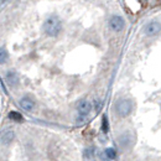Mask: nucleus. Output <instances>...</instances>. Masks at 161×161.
<instances>
[{
    "mask_svg": "<svg viewBox=\"0 0 161 161\" xmlns=\"http://www.w3.org/2000/svg\"><path fill=\"white\" fill-rule=\"evenodd\" d=\"M119 141H120L121 146L128 147V146H130V145L133 144V136H131L129 133H124V134L120 136Z\"/></svg>",
    "mask_w": 161,
    "mask_h": 161,
    "instance_id": "nucleus-5",
    "label": "nucleus"
},
{
    "mask_svg": "<svg viewBox=\"0 0 161 161\" xmlns=\"http://www.w3.org/2000/svg\"><path fill=\"white\" fill-rule=\"evenodd\" d=\"M114 108H115L117 114H118L120 118H126L128 115H130V113H131V110H133V103H131L130 99L121 98L119 101H117Z\"/></svg>",
    "mask_w": 161,
    "mask_h": 161,
    "instance_id": "nucleus-2",
    "label": "nucleus"
},
{
    "mask_svg": "<svg viewBox=\"0 0 161 161\" xmlns=\"http://www.w3.org/2000/svg\"><path fill=\"white\" fill-rule=\"evenodd\" d=\"M41 29H42V32L46 36L55 39L61 34V31L63 29V24H62V20L60 19L58 15L52 14L48 18L45 19V21L42 22Z\"/></svg>",
    "mask_w": 161,
    "mask_h": 161,
    "instance_id": "nucleus-1",
    "label": "nucleus"
},
{
    "mask_svg": "<svg viewBox=\"0 0 161 161\" xmlns=\"http://www.w3.org/2000/svg\"><path fill=\"white\" fill-rule=\"evenodd\" d=\"M3 1H5V0H0V3H3Z\"/></svg>",
    "mask_w": 161,
    "mask_h": 161,
    "instance_id": "nucleus-9",
    "label": "nucleus"
},
{
    "mask_svg": "<svg viewBox=\"0 0 161 161\" xmlns=\"http://www.w3.org/2000/svg\"><path fill=\"white\" fill-rule=\"evenodd\" d=\"M102 128H103V131H108V129H109V124H108V119H107V117H103V124H102Z\"/></svg>",
    "mask_w": 161,
    "mask_h": 161,
    "instance_id": "nucleus-8",
    "label": "nucleus"
},
{
    "mask_svg": "<svg viewBox=\"0 0 161 161\" xmlns=\"http://www.w3.org/2000/svg\"><path fill=\"white\" fill-rule=\"evenodd\" d=\"M83 160L84 161H94V159H93V150H92L91 147L84 150V153H83Z\"/></svg>",
    "mask_w": 161,
    "mask_h": 161,
    "instance_id": "nucleus-6",
    "label": "nucleus"
},
{
    "mask_svg": "<svg viewBox=\"0 0 161 161\" xmlns=\"http://www.w3.org/2000/svg\"><path fill=\"white\" fill-rule=\"evenodd\" d=\"M142 31L146 36H155L161 31V24L158 21H150L144 26Z\"/></svg>",
    "mask_w": 161,
    "mask_h": 161,
    "instance_id": "nucleus-4",
    "label": "nucleus"
},
{
    "mask_svg": "<svg viewBox=\"0 0 161 161\" xmlns=\"http://www.w3.org/2000/svg\"><path fill=\"white\" fill-rule=\"evenodd\" d=\"M109 29L113 32H120L121 30L125 27V20L124 18H121L119 15H114L109 19Z\"/></svg>",
    "mask_w": 161,
    "mask_h": 161,
    "instance_id": "nucleus-3",
    "label": "nucleus"
},
{
    "mask_svg": "<svg viewBox=\"0 0 161 161\" xmlns=\"http://www.w3.org/2000/svg\"><path fill=\"white\" fill-rule=\"evenodd\" d=\"M105 155H107V158H108L109 160H114L115 156H117V153H115V150H114L113 147H108V149L105 150Z\"/></svg>",
    "mask_w": 161,
    "mask_h": 161,
    "instance_id": "nucleus-7",
    "label": "nucleus"
}]
</instances>
